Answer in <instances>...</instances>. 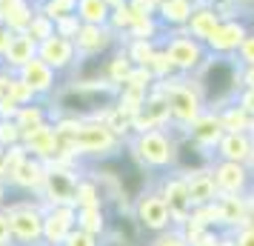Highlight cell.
<instances>
[{"label": "cell", "mask_w": 254, "mask_h": 246, "mask_svg": "<svg viewBox=\"0 0 254 246\" xmlns=\"http://www.w3.org/2000/svg\"><path fill=\"white\" fill-rule=\"evenodd\" d=\"M9 209L12 221V246H43V212L46 203L40 195H26L14 200H0Z\"/></svg>", "instance_id": "obj_5"}, {"label": "cell", "mask_w": 254, "mask_h": 246, "mask_svg": "<svg viewBox=\"0 0 254 246\" xmlns=\"http://www.w3.org/2000/svg\"><path fill=\"white\" fill-rule=\"evenodd\" d=\"M163 52H166V58L172 63L174 75H180V78H191L203 66V60L208 58L206 43L191 37L186 29H180V32H166L163 35Z\"/></svg>", "instance_id": "obj_7"}, {"label": "cell", "mask_w": 254, "mask_h": 246, "mask_svg": "<svg viewBox=\"0 0 254 246\" xmlns=\"http://www.w3.org/2000/svg\"><path fill=\"white\" fill-rule=\"evenodd\" d=\"M0 192H3V183H0Z\"/></svg>", "instance_id": "obj_45"}, {"label": "cell", "mask_w": 254, "mask_h": 246, "mask_svg": "<svg viewBox=\"0 0 254 246\" xmlns=\"http://www.w3.org/2000/svg\"><path fill=\"white\" fill-rule=\"evenodd\" d=\"M37 55V43L32 37L26 35V32H14L12 40H9V49L3 52V58H0V69H9V72H17L23 63Z\"/></svg>", "instance_id": "obj_22"}, {"label": "cell", "mask_w": 254, "mask_h": 246, "mask_svg": "<svg viewBox=\"0 0 254 246\" xmlns=\"http://www.w3.org/2000/svg\"><path fill=\"white\" fill-rule=\"evenodd\" d=\"M223 20V14L217 12V6H214V0H197L194 3V12L189 17V23H186V32L197 40H203L206 43L208 35L214 32V26Z\"/></svg>", "instance_id": "obj_20"}, {"label": "cell", "mask_w": 254, "mask_h": 246, "mask_svg": "<svg viewBox=\"0 0 254 246\" xmlns=\"http://www.w3.org/2000/svg\"><path fill=\"white\" fill-rule=\"evenodd\" d=\"M234 58H237L240 66H254V17H252V23H249V32L243 37V43L234 52Z\"/></svg>", "instance_id": "obj_33"}, {"label": "cell", "mask_w": 254, "mask_h": 246, "mask_svg": "<svg viewBox=\"0 0 254 246\" xmlns=\"http://www.w3.org/2000/svg\"><path fill=\"white\" fill-rule=\"evenodd\" d=\"M35 14L32 0H0V20L9 26L12 32H23Z\"/></svg>", "instance_id": "obj_23"}, {"label": "cell", "mask_w": 254, "mask_h": 246, "mask_svg": "<svg viewBox=\"0 0 254 246\" xmlns=\"http://www.w3.org/2000/svg\"><path fill=\"white\" fill-rule=\"evenodd\" d=\"M157 86L166 94V103H169V126L174 132H186L189 123L206 109V103H203V97H200V92H197V86L191 78L172 75V78L157 81Z\"/></svg>", "instance_id": "obj_4"}, {"label": "cell", "mask_w": 254, "mask_h": 246, "mask_svg": "<svg viewBox=\"0 0 254 246\" xmlns=\"http://www.w3.org/2000/svg\"><path fill=\"white\" fill-rule=\"evenodd\" d=\"M100 246H137V244H128V241H123V238H115V235H106L103 244Z\"/></svg>", "instance_id": "obj_40"}, {"label": "cell", "mask_w": 254, "mask_h": 246, "mask_svg": "<svg viewBox=\"0 0 254 246\" xmlns=\"http://www.w3.org/2000/svg\"><path fill=\"white\" fill-rule=\"evenodd\" d=\"M254 152V132H223V138L214 146L217 161H234V164H249Z\"/></svg>", "instance_id": "obj_17"}, {"label": "cell", "mask_w": 254, "mask_h": 246, "mask_svg": "<svg viewBox=\"0 0 254 246\" xmlns=\"http://www.w3.org/2000/svg\"><path fill=\"white\" fill-rule=\"evenodd\" d=\"M154 186L160 189V195L166 198L169 209L174 215V223L183 226L189 218H191V200H189V189H186V177L177 175V172H163L157 175Z\"/></svg>", "instance_id": "obj_14"}, {"label": "cell", "mask_w": 254, "mask_h": 246, "mask_svg": "<svg viewBox=\"0 0 254 246\" xmlns=\"http://www.w3.org/2000/svg\"><path fill=\"white\" fill-rule=\"evenodd\" d=\"M186 177V189H189V200H191V209L197 206H208L220 198L217 183H214V175H211V166L203 169V172H191Z\"/></svg>", "instance_id": "obj_21"}, {"label": "cell", "mask_w": 254, "mask_h": 246, "mask_svg": "<svg viewBox=\"0 0 254 246\" xmlns=\"http://www.w3.org/2000/svg\"><path fill=\"white\" fill-rule=\"evenodd\" d=\"M100 244H103V238H97V235L86 232V229H80V226H74L60 246H100Z\"/></svg>", "instance_id": "obj_34"}, {"label": "cell", "mask_w": 254, "mask_h": 246, "mask_svg": "<svg viewBox=\"0 0 254 246\" xmlns=\"http://www.w3.org/2000/svg\"><path fill=\"white\" fill-rule=\"evenodd\" d=\"M17 78H20V81L32 89V94L40 97V100H49V97L60 89V83H63V78H60L52 66H46L37 55L29 60V63H23V66L17 69Z\"/></svg>", "instance_id": "obj_15"}, {"label": "cell", "mask_w": 254, "mask_h": 246, "mask_svg": "<svg viewBox=\"0 0 254 246\" xmlns=\"http://www.w3.org/2000/svg\"><path fill=\"white\" fill-rule=\"evenodd\" d=\"M120 86L109 81H63L60 89L49 97L52 106V120L66 117V120H92V117H106L117 106Z\"/></svg>", "instance_id": "obj_1"}, {"label": "cell", "mask_w": 254, "mask_h": 246, "mask_svg": "<svg viewBox=\"0 0 254 246\" xmlns=\"http://www.w3.org/2000/svg\"><path fill=\"white\" fill-rule=\"evenodd\" d=\"M74 14H77L80 23H109L112 9H109L106 0H77Z\"/></svg>", "instance_id": "obj_28"}, {"label": "cell", "mask_w": 254, "mask_h": 246, "mask_svg": "<svg viewBox=\"0 0 254 246\" xmlns=\"http://www.w3.org/2000/svg\"><path fill=\"white\" fill-rule=\"evenodd\" d=\"M20 141H23V132L14 123V117H0V152L20 146Z\"/></svg>", "instance_id": "obj_32"}, {"label": "cell", "mask_w": 254, "mask_h": 246, "mask_svg": "<svg viewBox=\"0 0 254 246\" xmlns=\"http://www.w3.org/2000/svg\"><path fill=\"white\" fill-rule=\"evenodd\" d=\"M77 226L97 238H106L109 235V209L106 206H77Z\"/></svg>", "instance_id": "obj_25"}, {"label": "cell", "mask_w": 254, "mask_h": 246, "mask_svg": "<svg viewBox=\"0 0 254 246\" xmlns=\"http://www.w3.org/2000/svg\"><path fill=\"white\" fill-rule=\"evenodd\" d=\"M23 32L32 37L35 43H40V40H46L49 35H55V20H52L49 14H43L35 6V14H32V20H29V26H26Z\"/></svg>", "instance_id": "obj_29"}, {"label": "cell", "mask_w": 254, "mask_h": 246, "mask_svg": "<svg viewBox=\"0 0 254 246\" xmlns=\"http://www.w3.org/2000/svg\"><path fill=\"white\" fill-rule=\"evenodd\" d=\"M194 3L197 0H157L154 17L163 26V35L166 32H180V29H186L189 17L194 12Z\"/></svg>", "instance_id": "obj_19"}, {"label": "cell", "mask_w": 254, "mask_h": 246, "mask_svg": "<svg viewBox=\"0 0 254 246\" xmlns=\"http://www.w3.org/2000/svg\"><path fill=\"white\" fill-rule=\"evenodd\" d=\"M234 3H237V9H243V12L249 14L254 9V0H234Z\"/></svg>", "instance_id": "obj_42"}, {"label": "cell", "mask_w": 254, "mask_h": 246, "mask_svg": "<svg viewBox=\"0 0 254 246\" xmlns=\"http://www.w3.org/2000/svg\"><path fill=\"white\" fill-rule=\"evenodd\" d=\"M77 58H92V55H106L120 46V35L109 23H80L77 35L71 37Z\"/></svg>", "instance_id": "obj_10"}, {"label": "cell", "mask_w": 254, "mask_h": 246, "mask_svg": "<svg viewBox=\"0 0 254 246\" xmlns=\"http://www.w3.org/2000/svg\"><path fill=\"white\" fill-rule=\"evenodd\" d=\"M223 132H226V129H223L220 112H214V109H203V112L189 123L186 135H189L191 141H197L200 146H206V149L214 152V146H217V141L223 138Z\"/></svg>", "instance_id": "obj_18"}, {"label": "cell", "mask_w": 254, "mask_h": 246, "mask_svg": "<svg viewBox=\"0 0 254 246\" xmlns=\"http://www.w3.org/2000/svg\"><path fill=\"white\" fill-rule=\"evenodd\" d=\"M109 3V9H120V6H126L128 0H106Z\"/></svg>", "instance_id": "obj_43"}, {"label": "cell", "mask_w": 254, "mask_h": 246, "mask_svg": "<svg viewBox=\"0 0 254 246\" xmlns=\"http://www.w3.org/2000/svg\"><path fill=\"white\" fill-rule=\"evenodd\" d=\"M211 175H214L220 195H252L254 192V175L249 164H234V161H217L214 158Z\"/></svg>", "instance_id": "obj_12"}, {"label": "cell", "mask_w": 254, "mask_h": 246, "mask_svg": "<svg viewBox=\"0 0 254 246\" xmlns=\"http://www.w3.org/2000/svg\"><path fill=\"white\" fill-rule=\"evenodd\" d=\"M243 86L254 89V66H243Z\"/></svg>", "instance_id": "obj_41"}, {"label": "cell", "mask_w": 254, "mask_h": 246, "mask_svg": "<svg viewBox=\"0 0 254 246\" xmlns=\"http://www.w3.org/2000/svg\"><path fill=\"white\" fill-rule=\"evenodd\" d=\"M80 177H83V164H74V161H55V164H46V175H43V186H40L43 203H46V206H52V203L74 206Z\"/></svg>", "instance_id": "obj_6"}, {"label": "cell", "mask_w": 254, "mask_h": 246, "mask_svg": "<svg viewBox=\"0 0 254 246\" xmlns=\"http://www.w3.org/2000/svg\"><path fill=\"white\" fill-rule=\"evenodd\" d=\"M0 246H12V221L3 203H0Z\"/></svg>", "instance_id": "obj_37"}, {"label": "cell", "mask_w": 254, "mask_h": 246, "mask_svg": "<svg viewBox=\"0 0 254 246\" xmlns=\"http://www.w3.org/2000/svg\"><path fill=\"white\" fill-rule=\"evenodd\" d=\"M249 169H252V175H254V152H252V158H249Z\"/></svg>", "instance_id": "obj_44"}, {"label": "cell", "mask_w": 254, "mask_h": 246, "mask_svg": "<svg viewBox=\"0 0 254 246\" xmlns=\"http://www.w3.org/2000/svg\"><path fill=\"white\" fill-rule=\"evenodd\" d=\"M35 6L43 14H49L52 20H60V17H69V14H74V9H77V0H37Z\"/></svg>", "instance_id": "obj_30"}, {"label": "cell", "mask_w": 254, "mask_h": 246, "mask_svg": "<svg viewBox=\"0 0 254 246\" xmlns=\"http://www.w3.org/2000/svg\"><path fill=\"white\" fill-rule=\"evenodd\" d=\"M77 29H80V20H77V14H69V17H60L55 20V32L63 37H74L77 35Z\"/></svg>", "instance_id": "obj_35"}, {"label": "cell", "mask_w": 254, "mask_h": 246, "mask_svg": "<svg viewBox=\"0 0 254 246\" xmlns=\"http://www.w3.org/2000/svg\"><path fill=\"white\" fill-rule=\"evenodd\" d=\"M249 23H252V17L246 12L223 17L206 40L208 55H234L237 46L243 43V37H246V32H249Z\"/></svg>", "instance_id": "obj_9"}, {"label": "cell", "mask_w": 254, "mask_h": 246, "mask_svg": "<svg viewBox=\"0 0 254 246\" xmlns=\"http://www.w3.org/2000/svg\"><path fill=\"white\" fill-rule=\"evenodd\" d=\"M237 103H240L243 109H246V112L254 117V89H246V86H243L240 94H237Z\"/></svg>", "instance_id": "obj_38"}, {"label": "cell", "mask_w": 254, "mask_h": 246, "mask_svg": "<svg viewBox=\"0 0 254 246\" xmlns=\"http://www.w3.org/2000/svg\"><path fill=\"white\" fill-rule=\"evenodd\" d=\"M32 3H37V0H32Z\"/></svg>", "instance_id": "obj_46"}, {"label": "cell", "mask_w": 254, "mask_h": 246, "mask_svg": "<svg viewBox=\"0 0 254 246\" xmlns=\"http://www.w3.org/2000/svg\"><path fill=\"white\" fill-rule=\"evenodd\" d=\"M37 58L43 60L46 66H52L66 81L71 75V69L77 66V49H74V40L71 37H63L55 32V35H49L46 40L37 43Z\"/></svg>", "instance_id": "obj_11"}, {"label": "cell", "mask_w": 254, "mask_h": 246, "mask_svg": "<svg viewBox=\"0 0 254 246\" xmlns=\"http://www.w3.org/2000/svg\"><path fill=\"white\" fill-rule=\"evenodd\" d=\"M146 246H191V241L186 238L183 226H172V229H166V232L151 235V241Z\"/></svg>", "instance_id": "obj_31"}, {"label": "cell", "mask_w": 254, "mask_h": 246, "mask_svg": "<svg viewBox=\"0 0 254 246\" xmlns=\"http://www.w3.org/2000/svg\"><path fill=\"white\" fill-rule=\"evenodd\" d=\"M77 226V206L52 203L43 212V246H60L66 235Z\"/></svg>", "instance_id": "obj_16"}, {"label": "cell", "mask_w": 254, "mask_h": 246, "mask_svg": "<svg viewBox=\"0 0 254 246\" xmlns=\"http://www.w3.org/2000/svg\"><path fill=\"white\" fill-rule=\"evenodd\" d=\"M123 52L134 66H149V60L154 58V52L160 49L163 40H140V37H123Z\"/></svg>", "instance_id": "obj_26"}, {"label": "cell", "mask_w": 254, "mask_h": 246, "mask_svg": "<svg viewBox=\"0 0 254 246\" xmlns=\"http://www.w3.org/2000/svg\"><path fill=\"white\" fill-rule=\"evenodd\" d=\"M231 241V246H254V223H243L240 229H234Z\"/></svg>", "instance_id": "obj_36"}, {"label": "cell", "mask_w": 254, "mask_h": 246, "mask_svg": "<svg viewBox=\"0 0 254 246\" xmlns=\"http://www.w3.org/2000/svg\"><path fill=\"white\" fill-rule=\"evenodd\" d=\"M174 143H177V132L172 126H157V129L131 132L126 138V149L134 155V161L146 172H151L157 177L163 172H172Z\"/></svg>", "instance_id": "obj_3"}, {"label": "cell", "mask_w": 254, "mask_h": 246, "mask_svg": "<svg viewBox=\"0 0 254 246\" xmlns=\"http://www.w3.org/2000/svg\"><path fill=\"white\" fill-rule=\"evenodd\" d=\"M128 212H131V221L137 223L140 235H149V238L177 226L172 209H169V203H166V198L160 195L157 186H149L143 195H137L134 203L128 206Z\"/></svg>", "instance_id": "obj_8"}, {"label": "cell", "mask_w": 254, "mask_h": 246, "mask_svg": "<svg viewBox=\"0 0 254 246\" xmlns=\"http://www.w3.org/2000/svg\"><path fill=\"white\" fill-rule=\"evenodd\" d=\"M197 92L203 97L206 109L220 112L223 106L237 100L243 89V66L234 55H208L203 66L191 75Z\"/></svg>", "instance_id": "obj_2"}, {"label": "cell", "mask_w": 254, "mask_h": 246, "mask_svg": "<svg viewBox=\"0 0 254 246\" xmlns=\"http://www.w3.org/2000/svg\"><path fill=\"white\" fill-rule=\"evenodd\" d=\"M214 164V152L191 141L186 132H177V143H174V164L172 172L177 175H191V172H203Z\"/></svg>", "instance_id": "obj_13"}, {"label": "cell", "mask_w": 254, "mask_h": 246, "mask_svg": "<svg viewBox=\"0 0 254 246\" xmlns=\"http://www.w3.org/2000/svg\"><path fill=\"white\" fill-rule=\"evenodd\" d=\"M52 120V106H49V100H32V103H26L17 109V115H14V123L20 126V132H32L37 129V126H43V123H49Z\"/></svg>", "instance_id": "obj_24"}, {"label": "cell", "mask_w": 254, "mask_h": 246, "mask_svg": "<svg viewBox=\"0 0 254 246\" xmlns=\"http://www.w3.org/2000/svg\"><path fill=\"white\" fill-rule=\"evenodd\" d=\"M12 29H9V26L3 23V20H0V58H3V52H6V49H9V40H12Z\"/></svg>", "instance_id": "obj_39"}, {"label": "cell", "mask_w": 254, "mask_h": 246, "mask_svg": "<svg viewBox=\"0 0 254 246\" xmlns=\"http://www.w3.org/2000/svg\"><path fill=\"white\" fill-rule=\"evenodd\" d=\"M220 120H223V129L226 132H252L254 129V117L237 100L220 109Z\"/></svg>", "instance_id": "obj_27"}]
</instances>
